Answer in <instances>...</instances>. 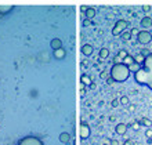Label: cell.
Here are the masks:
<instances>
[{
    "mask_svg": "<svg viewBox=\"0 0 152 145\" xmlns=\"http://www.w3.org/2000/svg\"><path fill=\"white\" fill-rule=\"evenodd\" d=\"M140 126H141L140 123H133V124H131V129H133V130H138V129H140Z\"/></svg>",
    "mask_w": 152,
    "mask_h": 145,
    "instance_id": "obj_26",
    "label": "cell"
},
{
    "mask_svg": "<svg viewBox=\"0 0 152 145\" xmlns=\"http://www.w3.org/2000/svg\"><path fill=\"white\" fill-rule=\"evenodd\" d=\"M140 124H143V126H147L148 129H149V127H152V122L149 120L148 118H143V119H141V122H140Z\"/></svg>",
    "mask_w": 152,
    "mask_h": 145,
    "instance_id": "obj_20",
    "label": "cell"
},
{
    "mask_svg": "<svg viewBox=\"0 0 152 145\" xmlns=\"http://www.w3.org/2000/svg\"><path fill=\"white\" fill-rule=\"evenodd\" d=\"M50 47L53 48V51H54V50H58V48H61L62 47V41H61V39H58V37L53 39V40L50 41Z\"/></svg>",
    "mask_w": 152,
    "mask_h": 145,
    "instance_id": "obj_10",
    "label": "cell"
},
{
    "mask_svg": "<svg viewBox=\"0 0 152 145\" xmlns=\"http://www.w3.org/2000/svg\"><path fill=\"white\" fill-rule=\"evenodd\" d=\"M90 126H88L86 122H80V138L82 140H86L90 137Z\"/></svg>",
    "mask_w": 152,
    "mask_h": 145,
    "instance_id": "obj_6",
    "label": "cell"
},
{
    "mask_svg": "<svg viewBox=\"0 0 152 145\" xmlns=\"http://www.w3.org/2000/svg\"><path fill=\"white\" fill-rule=\"evenodd\" d=\"M80 82H82V84H84V86H91V83H93L87 75H82V76H80Z\"/></svg>",
    "mask_w": 152,
    "mask_h": 145,
    "instance_id": "obj_15",
    "label": "cell"
},
{
    "mask_svg": "<svg viewBox=\"0 0 152 145\" xmlns=\"http://www.w3.org/2000/svg\"><path fill=\"white\" fill-rule=\"evenodd\" d=\"M145 57L143 55V54H138V55L134 57V62H137L138 65H143V62H144Z\"/></svg>",
    "mask_w": 152,
    "mask_h": 145,
    "instance_id": "obj_21",
    "label": "cell"
},
{
    "mask_svg": "<svg viewBox=\"0 0 152 145\" xmlns=\"http://www.w3.org/2000/svg\"><path fill=\"white\" fill-rule=\"evenodd\" d=\"M86 14V19H93L94 17H96V8H93V7H87V11L84 13Z\"/></svg>",
    "mask_w": 152,
    "mask_h": 145,
    "instance_id": "obj_14",
    "label": "cell"
},
{
    "mask_svg": "<svg viewBox=\"0 0 152 145\" xmlns=\"http://www.w3.org/2000/svg\"><path fill=\"white\" fill-rule=\"evenodd\" d=\"M138 32H140V31H138V29H137V28H133V29H131V31H130V33H131V35H138Z\"/></svg>",
    "mask_w": 152,
    "mask_h": 145,
    "instance_id": "obj_27",
    "label": "cell"
},
{
    "mask_svg": "<svg viewBox=\"0 0 152 145\" xmlns=\"http://www.w3.org/2000/svg\"><path fill=\"white\" fill-rule=\"evenodd\" d=\"M134 80L138 84L147 86L152 90V53H149V55L145 57L140 71L134 73Z\"/></svg>",
    "mask_w": 152,
    "mask_h": 145,
    "instance_id": "obj_1",
    "label": "cell"
},
{
    "mask_svg": "<svg viewBox=\"0 0 152 145\" xmlns=\"http://www.w3.org/2000/svg\"><path fill=\"white\" fill-rule=\"evenodd\" d=\"M140 68H141V65H138L137 62H133V64H130L129 65V69H130V73L133 72V73H136L140 71Z\"/></svg>",
    "mask_w": 152,
    "mask_h": 145,
    "instance_id": "obj_16",
    "label": "cell"
},
{
    "mask_svg": "<svg viewBox=\"0 0 152 145\" xmlns=\"http://www.w3.org/2000/svg\"><path fill=\"white\" fill-rule=\"evenodd\" d=\"M18 145H44L43 141L37 137H33V136H28V137L21 138L18 141Z\"/></svg>",
    "mask_w": 152,
    "mask_h": 145,
    "instance_id": "obj_4",
    "label": "cell"
},
{
    "mask_svg": "<svg viewBox=\"0 0 152 145\" xmlns=\"http://www.w3.org/2000/svg\"><path fill=\"white\" fill-rule=\"evenodd\" d=\"M123 145H134V142H133L131 140H126V141H125V144H123Z\"/></svg>",
    "mask_w": 152,
    "mask_h": 145,
    "instance_id": "obj_29",
    "label": "cell"
},
{
    "mask_svg": "<svg viewBox=\"0 0 152 145\" xmlns=\"http://www.w3.org/2000/svg\"><path fill=\"white\" fill-rule=\"evenodd\" d=\"M53 57H54L56 59H64L65 57H66L65 48L61 47V48H58V50H54V51H53Z\"/></svg>",
    "mask_w": 152,
    "mask_h": 145,
    "instance_id": "obj_7",
    "label": "cell"
},
{
    "mask_svg": "<svg viewBox=\"0 0 152 145\" xmlns=\"http://www.w3.org/2000/svg\"><path fill=\"white\" fill-rule=\"evenodd\" d=\"M115 131H116V134H119V136H125V134L127 133V126H126L125 123H118L116 127H115Z\"/></svg>",
    "mask_w": 152,
    "mask_h": 145,
    "instance_id": "obj_8",
    "label": "cell"
},
{
    "mask_svg": "<svg viewBox=\"0 0 152 145\" xmlns=\"http://www.w3.org/2000/svg\"><path fill=\"white\" fill-rule=\"evenodd\" d=\"M111 145H120L118 140H111Z\"/></svg>",
    "mask_w": 152,
    "mask_h": 145,
    "instance_id": "obj_30",
    "label": "cell"
},
{
    "mask_svg": "<svg viewBox=\"0 0 152 145\" xmlns=\"http://www.w3.org/2000/svg\"><path fill=\"white\" fill-rule=\"evenodd\" d=\"M101 78H106V72H102V73H101Z\"/></svg>",
    "mask_w": 152,
    "mask_h": 145,
    "instance_id": "obj_34",
    "label": "cell"
},
{
    "mask_svg": "<svg viewBox=\"0 0 152 145\" xmlns=\"http://www.w3.org/2000/svg\"><path fill=\"white\" fill-rule=\"evenodd\" d=\"M93 51H94V48H93V46L91 44H84L83 47H82V53H83V55H91L93 54Z\"/></svg>",
    "mask_w": 152,
    "mask_h": 145,
    "instance_id": "obj_11",
    "label": "cell"
},
{
    "mask_svg": "<svg viewBox=\"0 0 152 145\" xmlns=\"http://www.w3.org/2000/svg\"><path fill=\"white\" fill-rule=\"evenodd\" d=\"M60 141H61L62 144H68V142L71 141V134L66 133V131L61 133V134H60Z\"/></svg>",
    "mask_w": 152,
    "mask_h": 145,
    "instance_id": "obj_13",
    "label": "cell"
},
{
    "mask_svg": "<svg viewBox=\"0 0 152 145\" xmlns=\"http://www.w3.org/2000/svg\"><path fill=\"white\" fill-rule=\"evenodd\" d=\"M143 10L144 11H151V6H143Z\"/></svg>",
    "mask_w": 152,
    "mask_h": 145,
    "instance_id": "obj_31",
    "label": "cell"
},
{
    "mask_svg": "<svg viewBox=\"0 0 152 145\" xmlns=\"http://www.w3.org/2000/svg\"><path fill=\"white\" fill-rule=\"evenodd\" d=\"M129 111H130V112H134V111H136V105H129Z\"/></svg>",
    "mask_w": 152,
    "mask_h": 145,
    "instance_id": "obj_28",
    "label": "cell"
},
{
    "mask_svg": "<svg viewBox=\"0 0 152 145\" xmlns=\"http://www.w3.org/2000/svg\"><path fill=\"white\" fill-rule=\"evenodd\" d=\"M111 78L113 79V82H126L130 78V69L127 65H125L123 62L120 64H113V66L111 68Z\"/></svg>",
    "mask_w": 152,
    "mask_h": 145,
    "instance_id": "obj_2",
    "label": "cell"
},
{
    "mask_svg": "<svg viewBox=\"0 0 152 145\" xmlns=\"http://www.w3.org/2000/svg\"><path fill=\"white\" fill-rule=\"evenodd\" d=\"M106 83H108V84H112L113 79H112V78H108V79H106Z\"/></svg>",
    "mask_w": 152,
    "mask_h": 145,
    "instance_id": "obj_32",
    "label": "cell"
},
{
    "mask_svg": "<svg viewBox=\"0 0 152 145\" xmlns=\"http://www.w3.org/2000/svg\"><path fill=\"white\" fill-rule=\"evenodd\" d=\"M127 26H129V22L126 21V19H119V21L115 24V26H113L112 35L113 36H120V33L125 32Z\"/></svg>",
    "mask_w": 152,
    "mask_h": 145,
    "instance_id": "obj_3",
    "label": "cell"
},
{
    "mask_svg": "<svg viewBox=\"0 0 152 145\" xmlns=\"http://www.w3.org/2000/svg\"><path fill=\"white\" fill-rule=\"evenodd\" d=\"M129 55V53L126 50H120L119 53L116 54V58H115V64H120V59H125L126 57Z\"/></svg>",
    "mask_w": 152,
    "mask_h": 145,
    "instance_id": "obj_12",
    "label": "cell"
},
{
    "mask_svg": "<svg viewBox=\"0 0 152 145\" xmlns=\"http://www.w3.org/2000/svg\"><path fill=\"white\" fill-rule=\"evenodd\" d=\"M140 24H141V26H143V28H145V29H148V28H152V18H151V17H148V15H147V17H143Z\"/></svg>",
    "mask_w": 152,
    "mask_h": 145,
    "instance_id": "obj_9",
    "label": "cell"
},
{
    "mask_svg": "<svg viewBox=\"0 0 152 145\" xmlns=\"http://www.w3.org/2000/svg\"><path fill=\"white\" fill-rule=\"evenodd\" d=\"M109 55V50H108V48H101V50H100V57H101V58H106V57Z\"/></svg>",
    "mask_w": 152,
    "mask_h": 145,
    "instance_id": "obj_22",
    "label": "cell"
},
{
    "mask_svg": "<svg viewBox=\"0 0 152 145\" xmlns=\"http://www.w3.org/2000/svg\"><path fill=\"white\" fill-rule=\"evenodd\" d=\"M120 37H122V40L129 41V40H131V33L129 32V31H125V32L120 33Z\"/></svg>",
    "mask_w": 152,
    "mask_h": 145,
    "instance_id": "obj_17",
    "label": "cell"
},
{
    "mask_svg": "<svg viewBox=\"0 0 152 145\" xmlns=\"http://www.w3.org/2000/svg\"><path fill=\"white\" fill-rule=\"evenodd\" d=\"M120 105H125V106H127V105H130V98H129L127 96H122L119 100Z\"/></svg>",
    "mask_w": 152,
    "mask_h": 145,
    "instance_id": "obj_18",
    "label": "cell"
},
{
    "mask_svg": "<svg viewBox=\"0 0 152 145\" xmlns=\"http://www.w3.org/2000/svg\"><path fill=\"white\" fill-rule=\"evenodd\" d=\"M145 136H147L148 138H149V140H152V129H151V127H149V129H148L147 131H145Z\"/></svg>",
    "mask_w": 152,
    "mask_h": 145,
    "instance_id": "obj_24",
    "label": "cell"
},
{
    "mask_svg": "<svg viewBox=\"0 0 152 145\" xmlns=\"http://www.w3.org/2000/svg\"><path fill=\"white\" fill-rule=\"evenodd\" d=\"M137 40L141 44H149L152 41V33L148 31H140L137 35Z\"/></svg>",
    "mask_w": 152,
    "mask_h": 145,
    "instance_id": "obj_5",
    "label": "cell"
},
{
    "mask_svg": "<svg viewBox=\"0 0 152 145\" xmlns=\"http://www.w3.org/2000/svg\"><path fill=\"white\" fill-rule=\"evenodd\" d=\"M123 61H125V65H130V64H133V62H134V57H130V55H127L126 57V58H125V59H123Z\"/></svg>",
    "mask_w": 152,
    "mask_h": 145,
    "instance_id": "obj_23",
    "label": "cell"
},
{
    "mask_svg": "<svg viewBox=\"0 0 152 145\" xmlns=\"http://www.w3.org/2000/svg\"><path fill=\"white\" fill-rule=\"evenodd\" d=\"M119 104H120V102H119V100H113L112 102H111V105H112L113 108H116V106H119Z\"/></svg>",
    "mask_w": 152,
    "mask_h": 145,
    "instance_id": "obj_25",
    "label": "cell"
},
{
    "mask_svg": "<svg viewBox=\"0 0 152 145\" xmlns=\"http://www.w3.org/2000/svg\"><path fill=\"white\" fill-rule=\"evenodd\" d=\"M13 8H14V6H0V13L6 14V13H10Z\"/></svg>",
    "mask_w": 152,
    "mask_h": 145,
    "instance_id": "obj_19",
    "label": "cell"
},
{
    "mask_svg": "<svg viewBox=\"0 0 152 145\" xmlns=\"http://www.w3.org/2000/svg\"><path fill=\"white\" fill-rule=\"evenodd\" d=\"M80 10H82V11H84V13H86V11H87V7H86V6H82V7H80Z\"/></svg>",
    "mask_w": 152,
    "mask_h": 145,
    "instance_id": "obj_33",
    "label": "cell"
}]
</instances>
